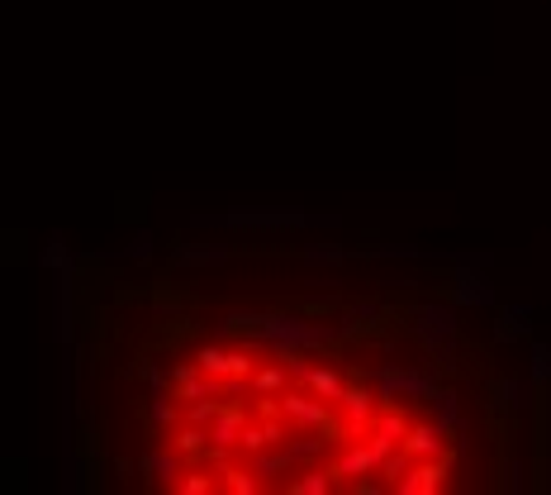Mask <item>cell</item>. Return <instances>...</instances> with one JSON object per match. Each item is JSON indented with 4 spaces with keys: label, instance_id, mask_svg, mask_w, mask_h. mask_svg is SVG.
Segmentation results:
<instances>
[{
    "label": "cell",
    "instance_id": "obj_1",
    "mask_svg": "<svg viewBox=\"0 0 551 495\" xmlns=\"http://www.w3.org/2000/svg\"><path fill=\"white\" fill-rule=\"evenodd\" d=\"M447 471H452V452H442V462H428V458H423L414 471H405V477H399L395 490H405V495H428V490H437L442 481H447Z\"/></svg>",
    "mask_w": 551,
    "mask_h": 495
},
{
    "label": "cell",
    "instance_id": "obj_2",
    "mask_svg": "<svg viewBox=\"0 0 551 495\" xmlns=\"http://www.w3.org/2000/svg\"><path fill=\"white\" fill-rule=\"evenodd\" d=\"M337 405L347 409V424H352V433H362L366 424H371V415H376V396L366 386H347L343 396H337Z\"/></svg>",
    "mask_w": 551,
    "mask_h": 495
},
{
    "label": "cell",
    "instance_id": "obj_3",
    "mask_svg": "<svg viewBox=\"0 0 551 495\" xmlns=\"http://www.w3.org/2000/svg\"><path fill=\"white\" fill-rule=\"evenodd\" d=\"M300 377H305V386L314 390V396H319V400H328V405H337V396H343V377H337V371L333 367H309V371H300Z\"/></svg>",
    "mask_w": 551,
    "mask_h": 495
},
{
    "label": "cell",
    "instance_id": "obj_4",
    "mask_svg": "<svg viewBox=\"0 0 551 495\" xmlns=\"http://www.w3.org/2000/svg\"><path fill=\"white\" fill-rule=\"evenodd\" d=\"M399 448H405L414 462H423V458H433V452L442 448V433H437L433 424H414V429L405 433V443H399Z\"/></svg>",
    "mask_w": 551,
    "mask_h": 495
},
{
    "label": "cell",
    "instance_id": "obj_5",
    "mask_svg": "<svg viewBox=\"0 0 551 495\" xmlns=\"http://www.w3.org/2000/svg\"><path fill=\"white\" fill-rule=\"evenodd\" d=\"M376 462H380V452H376L371 443H366V448H362V443H352V448L343 452V462L333 467V477H366Z\"/></svg>",
    "mask_w": 551,
    "mask_h": 495
},
{
    "label": "cell",
    "instance_id": "obj_6",
    "mask_svg": "<svg viewBox=\"0 0 551 495\" xmlns=\"http://www.w3.org/2000/svg\"><path fill=\"white\" fill-rule=\"evenodd\" d=\"M172 486L185 490V495H209V490H215V477H205V471H181Z\"/></svg>",
    "mask_w": 551,
    "mask_h": 495
},
{
    "label": "cell",
    "instance_id": "obj_7",
    "mask_svg": "<svg viewBox=\"0 0 551 495\" xmlns=\"http://www.w3.org/2000/svg\"><path fill=\"white\" fill-rule=\"evenodd\" d=\"M333 481H328V471H305L300 481H286V490H295V495H319V490H328Z\"/></svg>",
    "mask_w": 551,
    "mask_h": 495
},
{
    "label": "cell",
    "instance_id": "obj_8",
    "mask_svg": "<svg viewBox=\"0 0 551 495\" xmlns=\"http://www.w3.org/2000/svg\"><path fill=\"white\" fill-rule=\"evenodd\" d=\"M252 386H257L262 396H276V390H286V367H262L257 377H252Z\"/></svg>",
    "mask_w": 551,
    "mask_h": 495
},
{
    "label": "cell",
    "instance_id": "obj_9",
    "mask_svg": "<svg viewBox=\"0 0 551 495\" xmlns=\"http://www.w3.org/2000/svg\"><path fill=\"white\" fill-rule=\"evenodd\" d=\"M376 433H380V439H395V443H405V433H409V419H405V415H380V419H376Z\"/></svg>",
    "mask_w": 551,
    "mask_h": 495
}]
</instances>
